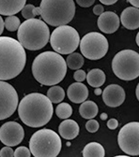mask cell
<instances>
[{
	"label": "cell",
	"mask_w": 139,
	"mask_h": 157,
	"mask_svg": "<svg viewBox=\"0 0 139 157\" xmlns=\"http://www.w3.org/2000/svg\"><path fill=\"white\" fill-rule=\"evenodd\" d=\"M54 109L49 98L39 93L26 95L18 106L21 121L27 126L38 128L45 125L53 116Z\"/></svg>",
	"instance_id": "6da1fadb"
},
{
	"label": "cell",
	"mask_w": 139,
	"mask_h": 157,
	"mask_svg": "<svg viewBox=\"0 0 139 157\" xmlns=\"http://www.w3.org/2000/svg\"><path fill=\"white\" fill-rule=\"evenodd\" d=\"M67 73L65 59L55 52H44L34 59L32 74L42 85L55 86L61 82Z\"/></svg>",
	"instance_id": "7a4b0ae2"
},
{
	"label": "cell",
	"mask_w": 139,
	"mask_h": 157,
	"mask_svg": "<svg viewBox=\"0 0 139 157\" xmlns=\"http://www.w3.org/2000/svg\"><path fill=\"white\" fill-rule=\"evenodd\" d=\"M27 63L25 48L10 36H0V81H9L20 75Z\"/></svg>",
	"instance_id": "3957f363"
},
{
	"label": "cell",
	"mask_w": 139,
	"mask_h": 157,
	"mask_svg": "<svg viewBox=\"0 0 139 157\" xmlns=\"http://www.w3.org/2000/svg\"><path fill=\"white\" fill-rule=\"evenodd\" d=\"M17 37L24 48L38 51L47 45L50 39V30L43 20L36 18L27 20L20 25Z\"/></svg>",
	"instance_id": "277c9868"
},
{
	"label": "cell",
	"mask_w": 139,
	"mask_h": 157,
	"mask_svg": "<svg viewBox=\"0 0 139 157\" xmlns=\"http://www.w3.org/2000/svg\"><path fill=\"white\" fill-rule=\"evenodd\" d=\"M39 9L43 22L57 27L67 25L75 14V3L72 0H43Z\"/></svg>",
	"instance_id": "5b68a950"
},
{
	"label": "cell",
	"mask_w": 139,
	"mask_h": 157,
	"mask_svg": "<svg viewBox=\"0 0 139 157\" xmlns=\"http://www.w3.org/2000/svg\"><path fill=\"white\" fill-rule=\"evenodd\" d=\"M61 148L60 136L51 129H39L29 140V150L34 157H56Z\"/></svg>",
	"instance_id": "8992f818"
},
{
	"label": "cell",
	"mask_w": 139,
	"mask_h": 157,
	"mask_svg": "<svg viewBox=\"0 0 139 157\" xmlns=\"http://www.w3.org/2000/svg\"><path fill=\"white\" fill-rule=\"evenodd\" d=\"M114 74L122 81H133L139 77V53L133 50L118 52L112 61Z\"/></svg>",
	"instance_id": "52a82bcc"
},
{
	"label": "cell",
	"mask_w": 139,
	"mask_h": 157,
	"mask_svg": "<svg viewBox=\"0 0 139 157\" xmlns=\"http://www.w3.org/2000/svg\"><path fill=\"white\" fill-rule=\"evenodd\" d=\"M50 43L56 53L71 54L80 45V36L72 26H59L51 34Z\"/></svg>",
	"instance_id": "ba28073f"
},
{
	"label": "cell",
	"mask_w": 139,
	"mask_h": 157,
	"mask_svg": "<svg viewBox=\"0 0 139 157\" xmlns=\"http://www.w3.org/2000/svg\"><path fill=\"white\" fill-rule=\"evenodd\" d=\"M80 51L89 60H100L108 52L107 38L98 32H90L85 35L80 40Z\"/></svg>",
	"instance_id": "9c48e42d"
},
{
	"label": "cell",
	"mask_w": 139,
	"mask_h": 157,
	"mask_svg": "<svg viewBox=\"0 0 139 157\" xmlns=\"http://www.w3.org/2000/svg\"><path fill=\"white\" fill-rule=\"evenodd\" d=\"M118 146L128 155H139V123L132 122L125 124L118 132Z\"/></svg>",
	"instance_id": "30bf717a"
},
{
	"label": "cell",
	"mask_w": 139,
	"mask_h": 157,
	"mask_svg": "<svg viewBox=\"0 0 139 157\" xmlns=\"http://www.w3.org/2000/svg\"><path fill=\"white\" fill-rule=\"evenodd\" d=\"M19 98L14 87L0 81V121L10 117L16 110Z\"/></svg>",
	"instance_id": "8fae6325"
},
{
	"label": "cell",
	"mask_w": 139,
	"mask_h": 157,
	"mask_svg": "<svg viewBox=\"0 0 139 157\" xmlns=\"http://www.w3.org/2000/svg\"><path fill=\"white\" fill-rule=\"evenodd\" d=\"M25 136L23 126L16 122H7L0 127V140L8 147L20 144Z\"/></svg>",
	"instance_id": "7c38bea8"
},
{
	"label": "cell",
	"mask_w": 139,
	"mask_h": 157,
	"mask_svg": "<svg viewBox=\"0 0 139 157\" xmlns=\"http://www.w3.org/2000/svg\"><path fill=\"white\" fill-rule=\"evenodd\" d=\"M125 96L124 89L118 84H110L103 91L104 102L110 108H117L122 105Z\"/></svg>",
	"instance_id": "4fadbf2b"
},
{
	"label": "cell",
	"mask_w": 139,
	"mask_h": 157,
	"mask_svg": "<svg viewBox=\"0 0 139 157\" xmlns=\"http://www.w3.org/2000/svg\"><path fill=\"white\" fill-rule=\"evenodd\" d=\"M98 27L105 34L115 33L120 27L121 20L117 13L113 11H105L98 18Z\"/></svg>",
	"instance_id": "5bb4252c"
},
{
	"label": "cell",
	"mask_w": 139,
	"mask_h": 157,
	"mask_svg": "<svg viewBox=\"0 0 139 157\" xmlns=\"http://www.w3.org/2000/svg\"><path fill=\"white\" fill-rule=\"evenodd\" d=\"M67 94L72 102L75 104H80L85 102L88 97V89L82 82H74L69 86L67 90Z\"/></svg>",
	"instance_id": "9a60e30c"
},
{
	"label": "cell",
	"mask_w": 139,
	"mask_h": 157,
	"mask_svg": "<svg viewBox=\"0 0 139 157\" xmlns=\"http://www.w3.org/2000/svg\"><path fill=\"white\" fill-rule=\"evenodd\" d=\"M121 23L129 29L134 30L139 27V10L133 7L126 8L121 15Z\"/></svg>",
	"instance_id": "2e32d148"
},
{
	"label": "cell",
	"mask_w": 139,
	"mask_h": 157,
	"mask_svg": "<svg viewBox=\"0 0 139 157\" xmlns=\"http://www.w3.org/2000/svg\"><path fill=\"white\" fill-rule=\"evenodd\" d=\"M26 6V0H0V15L14 16V14L22 11Z\"/></svg>",
	"instance_id": "e0dca14e"
},
{
	"label": "cell",
	"mask_w": 139,
	"mask_h": 157,
	"mask_svg": "<svg viewBox=\"0 0 139 157\" xmlns=\"http://www.w3.org/2000/svg\"><path fill=\"white\" fill-rule=\"evenodd\" d=\"M79 131H80L79 125L73 120H64L58 126L59 135L67 140L75 139L79 135Z\"/></svg>",
	"instance_id": "ac0fdd59"
},
{
	"label": "cell",
	"mask_w": 139,
	"mask_h": 157,
	"mask_svg": "<svg viewBox=\"0 0 139 157\" xmlns=\"http://www.w3.org/2000/svg\"><path fill=\"white\" fill-rule=\"evenodd\" d=\"M87 81L91 87L99 88L105 82V74L102 69L94 68L87 74Z\"/></svg>",
	"instance_id": "d6986e66"
},
{
	"label": "cell",
	"mask_w": 139,
	"mask_h": 157,
	"mask_svg": "<svg viewBox=\"0 0 139 157\" xmlns=\"http://www.w3.org/2000/svg\"><path fill=\"white\" fill-rule=\"evenodd\" d=\"M83 157H104V148L98 142H90L87 144L82 151Z\"/></svg>",
	"instance_id": "ffe728a7"
},
{
	"label": "cell",
	"mask_w": 139,
	"mask_h": 157,
	"mask_svg": "<svg viewBox=\"0 0 139 157\" xmlns=\"http://www.w3.org/2000/svg\"><path fill=\"white\" fill-rule=\"evenodd\" d=\"M98 106L93 101H85L79 108L80 115L87 120H92L98 114Z\"/></svg>",
	"instance_id": "44dd1931"
},
{
	"label": "cell",
	"mask_w": 139,
	"mask_h": 157,
	"mask_svg": "<svg viewBox=\"0 0 139 157\" xmlns=\"http://www.w3.org/2000/svg\"><path fill=\"white\" fill-rule=\"evenodd\" d=\"M67 67H69L71 69L78 70L80 69L84 65V57L77 52H73L68 55L66 60Z\"/></svg>",
	"instance_id": "7402d4cb"
},
{
	"label": "cell",
	"mask_w": 139,
	"mask_h": 157,
	"mask_svg": "<svg viewBox=\"0 0 139 157\" xmlns=\"http://www.w3.org/2000/svg\"><path fill=\"white\" fill-rule=\"evenodd\" d=\"M47 97L52 103H60L65 97V92L60 86H52L47 92Z\"/></svg>",
	"instance_id": "603a6c76"
},
{
	"label": "cell",
	"mask_w": 139,
	"mask_h": 157,
	"mask_svg": "<svg viewBox=\"0 0 139 157\" xmlns=\"http://www.w3.org/2000/svg\"><path fill=\"white\" fill-rule=\"evenodd\" d=\"M55 114L60 119L67 120L72 114V108L68 103H60L55 109Z\"/></svg>",
	"instance_id": "cb8c5ba5"
},
{
	"label": "cell",
	"mask_w": 139,
	"mask_h": 157,
	"mask_svg": "<svg viewBox=\"0 0 139 157\" xmlns=\"http://www.w3.org/2000/svg\"><path fill=\"white\" fill-rule=\"evenodd\" d=\"M22 16L27 20L35 19V16L41 15V9L39 7H35L32 4H27L22 10Z\"/></svg>",
	"instance_id": "d4e9b609"
},
{
	"label": "cell",
	"mask_w": 139,
	"mask_h": 157,
	"mask_svg": "<svg viewBox=\"0 0 139 157\" xmlns=\"http://www.w3.org/2000/svg\"><path fill=\"white\" fill-rule=\"evenodd\" d=\"M5 27L8 31L14 32L19 29L20 25H21V21L17 16H10L5 19Z\"/></svg>",
	"instance_id": "484cf974"
},
{
	"label": "cell",
	"mask_w": 139,
	"mask_h": 157,
	"mask_svg": "<svg viewBox=\"0 0 139 157\" xmlns=\"http://www.w3.org/2000/svg\"><path fill=\"white\" fill-rule=\"evenodd\" d=\"M31 151L25 146L18 147L14 151V157H30Z\"/></svg>",
	"instance_id": "4316f807"
},
{
	"label": "cell",
	"mask_w": 139,
	"mask_h": 157,
	"mask_svg": "<svg viewBox=\"0 0 139 157\" xmlns=\"http://www.w3.org/2000/svg\"><path fill=\"white\" fill-rule=\"evenodd\" d=\"M99 127H100V125H99V123L96 121V120H89L87 124H86V128L88 132L90 133H95L98 131Z\"/></svg>",
	"instance_id": "83f0119b"
},
{
	"label": "cell",
	"mask_w": 139,
	"mask_h": 157,
	"mask_svg": "<svg viewBox=\"0 0 139 157\" xmlns=\"http://www.w3.org/2000/svg\"><path fill=\"white\" fill-rule=\"evenodd\" d=\"M73 78L76 81V82H82L85 81V78H87V74L84 70L82 69H78L75 71V73L73 74Z\"/></svg>",
	"instance_id": "f1b7e54d"
},
{
	"label": "cell",
	"mask_w": 139,
	"mask_h": 157,
	"mask_svg": "<svg viewBox=\"0 0 139 157\" xmlns=\"http://www.w3.org/2000/svg\"><path fill=\"white\" fill-rule=\"evenodd\" d=\"M0 157H14V151L10 147H4L0 150Z\"/></svg>",
	"instance_id": "f546056e"
},
{
	"label": "cell",
	"mask_w": 139,
	"mask_h": 157,
	"mask_svg": "<svg viewBox=\"0 0 139 157\" xmlns=\"http://www.w3.org/2000/svg\"><path fill=\"white\" fill-rule=\"evenodd\" d=\"M77 5L82 8H88L94 4V0H77Z\"/></svg>",
	"instance_id": "4dcf8cb0"
},
{
	"label": "cell",
	"mask_w": 139,
	"mask_h": 157,
	"mask_svg": "<svg viewBox=\"0 0 139 157\" xmlns=\"http://www.w3.org/2000/svg\"><path fill=\"white\" fill-rule=\"evenodd\" d=\"M117 126H118V122H117V120L114 119V118H112V119L108 120V122H107V127H108L109 129L115 130V129H117Z\"/></svg>",
	"instance_id": "1f68e13d"
},
{
	"label": "cell",
	"mask_w": 139,
	"mask_h": 157,
	"mask_svg": "<svg viewBox=\"0 0 139 157\" xmlns=\"http://www.w3.org/2000/svg\"><path fill=\"white\" fill-rule=\"evenodd\" d=\"M104 6H102V5H96L94 8H93V13L95 14V15H98V16H100V15H102L104 11Z\"/></svg>",
	"instance_id": "d6a6232c"
},
{
	"label": "cell",
	"mask_w": 139,
	"mask_h": 157,
	"mask_svg": "<svg viewBox=\"0 0 139 157\" xmlns=\"http://www.w3.org/2000/svg\"><path fill=\"white\" fill-rule=\"evenodd\" d=\"M128 3H130L132 7L139 10V0H128Z\"/></svg>",
	"instance_id": "836d02e7"
},
{
	"label": "cell",
	"mask_w": 139,
	"mask_h": 157,
	"mask_svg": "<svg viewBox=\"0 0 139 157\" xmlns=\"http://www.w3.org/2000/svg\"><path fill=\"white\" fill-rule=\"evenodd\" d=\"M4 26H5V22H4V20L2 19L1 15H0V36L2 35V33L4 31Z\"/></svg>",
	"instance_id": "e575fe53"
},
{
	"label": "cell",
	"mask_w": 139,
	"mask_h": 157,
	"mask_svg": "<svg viewBox=\"0 0 139 157\" xmlns=\"http://www.w3.org/2000/svg\"><path fill=\"white\" fill-rule=\"evenodd\" d=\"M101 3L104 5H113L117 3V0H112V1H106V0H101Z\"/></svg>",
	"instance_id": "d590c367"
},
{
	"label": "cell",
	"mask_w": 139,
	"mask_h": 157,
	"mask_svg": "<svg viewBox=\"0 0 139 157\" xmlns=\"http://www.w3.org/2000/svg\"><path fill=\"white\" fill-rule=\"evenodd\" d=\"M94 94H95L96 95H100V94H103V91H102L100 88H96V89L94 90Z\"/></svg>",
	"instance_id": "8d00e7d4"
},
{
	"label": "cell",
	"mask_w": 139,
	"mask_h": 157,
	"mask_svg": "<svg viewBox=\"0 0 139 157\" xmlns=\"http://www.w3.org/2000/svg\"><path fill=\"white\" fill-rule=\"evenodd\" d=\"M135 95H136V97H137V100L139 101V83L137 84L136 89H135Z\"/></svg>",
	"instance_id": "74e56055"
},
{
	"label": "cell",
	"mask_w": 139,
	"mask_h": 157,
	"mask_svg": "<svg viewBox=\"0 0 139 157\" xmlns=\"http://www.w3.org/2000/svg\"><path fill=\"white\" fill-rule=\"evenodd\" d=\"M101 119L102 120H106L107 119V114L106 113H102L101 114Z\"/></svg>",
	"instance_id": "f35d334b"
},
{
	"label": "cell",
	"mask_w": 139,
	"mask_h": 157,
	"mask_svg": "<svg viewBox=\"0 0 139 157\" xmlns=\"http://www.w3.org/2000/svg\"><path fill=\"white\" fill-rule=\"evenodd\" d=\"M135 41H136V44H137V45H138V47H139V32H138V33H137V35H136Z\"/></svg>",
	"instance_id": "ab89813d"
},
{
	"label": "cell",
	"mask_w": 139,
	"mask_h": 157,
	"mask_svg": "<svg viewBox=\"0 0 139 157\" xmlns=\"http://www.w3.org/2000/svg\"><path fill=\"white\" fill-rule=\"evenodd\" d=\"M114 157H130V155H117Z\"/></svg>",
	"instance_id": "60d3db41"
}]
</instances>
